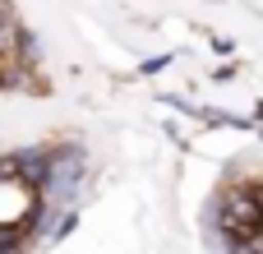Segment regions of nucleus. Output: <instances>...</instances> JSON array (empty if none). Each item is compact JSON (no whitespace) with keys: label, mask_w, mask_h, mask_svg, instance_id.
Returning a JSON list of instances; mask_svg holds the SVG:
<instances>
[{"label":"nucleus","mask_w":263,"mask_h":254,"mask_svg":"<svg viewBox=\"0 0 263 254\" xmlns=\"http://www.w3.org/2000/svg\"><path fill=\"white\" fill-rule=\"evenodd\" d=\"M88 176V143L79 134H46L37 143L0 148V254H32L37 241L69 213Z\"/></svg>","instance_id":"obj_1"},{"label":"nucleus","mask_w":263,"mask_h":254,"mask_svg":"<svg viewBox=\"0 0 263 254\" xmlns=\"http://www.w3.org/2000/svg\"><path fill=\"white\" fill-rule=\"evenodd\" d=\"M9 93H51V79L18 5L0 0V97Z\"/></svg>","instance_id":"obj_2"}]
</instances>
